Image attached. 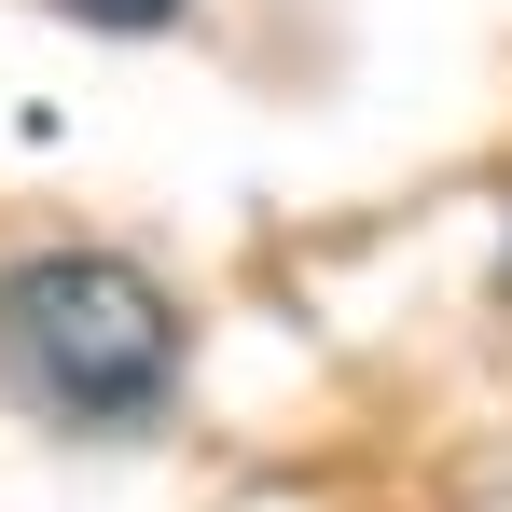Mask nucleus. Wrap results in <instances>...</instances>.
<instances>
[{
    "instance_id": "2",
    "label": "nucleus",
    "mask_w": 512,
    "mask_h": 512,
    "mask_svg": "<svg viewBox=\"0 0 512 512\" xmlns=\"http://www.w3.org/2000/svg\"><path fill=\"white\" fill-rule=\"evenodd\" d=\"M56 14H84V28H167L180 0H56Z\"/></svg>"
},
{
    "instance_id": "1",
    "label": "nucleus",
    "mask_w": 512,
    "mask_h": 512,
    "mask_svg": "<svg viewBox=\"0 0 512 512\" xmlns=\"http://www.w3.org/2000/svg\"><path fill=\"white\" fill-rule=\"evenodd\" d=\"M180 291L125 250H28L0 263V388L42 429H153L180 402Z\"/></svg>"
}]
</instances>
